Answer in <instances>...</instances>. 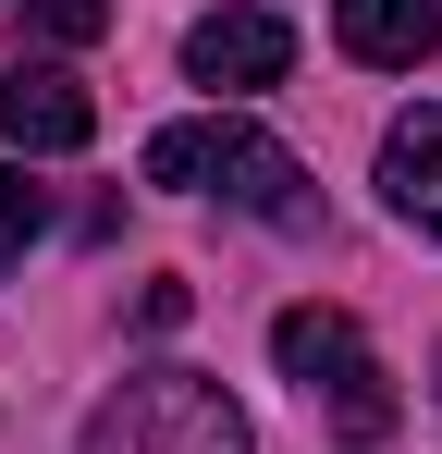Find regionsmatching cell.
Returning <instances> with one entry per match:
<instances>
[{"label": "cell", "mask_w": 442, "mask_h": 454, "mask_svg": "<svg viewBox=\"0 0 442 454\" xmlns=\"http://www.w3.org/2000/svg\"><path fill=\"white\" fill-rule=\"evenodd\" d=\"M185 307H197L185 283H147V295H136V319H147V332H185Z\"/></svg>", "instance_id": "cell-10"}, {"label": "cell", "mask_w": 442, "mask_h": 454, "mask_svg": "<svg viewBox=\"0 0 442 454\" xmlns=\"http://www.w3.org/2000/svg\"><path fill=\"white\" fill-rule=\"evenodd\" d=\"M332 37H344V62H368V74H418L442 50V0H332Z\"/></svg>", "instance_id": "cell-6"}, {"label": "cell", "mask_w": 442, "mask_h": 454, "mask_svg": "<svg viewBox=\"0 0 442 454\" xmlns=\"http://www.w3.org/2000/svg\"><path fill=\"white\" fill-rule=\"evenodd\" d=\"M271 356H283V380H307V393L332 405V430H344V442H381V430L406 418L393 369L368 356V332L344 319V307H283V319H271Z\"/></svg>", "instance_id": "cell-3"}, {"label": "cell", "mask_w": 442, "mask_h": 454, "mask_svg": "<svg viewBox=\"0 0 442 454\" xmlns=\"http://www.w3.org/2000/svg\"><path fill=\"white\" fill-rule=\"evenodd\" d=\"M185 74H197V86H283L295 74V25L258 12V0L197 12V25H185Z\"/></svg>", "instance_id": "cell-4"}, {"label": "cell", "mask_w": 442, "mask_h": 454, "mask_svg": "<svg viewBox=\"0 0 442 454\" xmlns=\"http://www.w3.org/2000/svg\"><path fill=\"white\" fill-rule=\"evenodd\" d=\"M74 454H258V430H246V405L209 369H136L123 393L86 405Z\"/></svg>", "instance_id": "cell-2"}, {"label": "cell", "mask_w": 442, "mask_h": 454, "mask_svg": "<svg viewBox=\"0 0 442 454\" xmlns=\"http://www.w3.org/2000/svg\"><path fill=\"white\" fill-rule=\"evenodd\" d=\"M99 136V98L62 74V62H12L0 74V148H25V160H62Z\"/></svg>", "instance_id": "cell-5"}, {"label": "cell", "mask_w": 442, "mask_h": 454, "mask_svg": "<svg viewBox=\"0 0 442 454\" xmlns=\"http://www.w3.org/2000/svg\"><path fill=\"white\" fill-rule=\"evenodd\" d=\"M37 222H50V197H37V184H25V172L0 160V270H12V258L37 246Z\"/></svg>", "instance_id": "cell-8"}, {"label": "cell", "mask_w": 442, "mask_h": 454, "mask_svg": "<svg viewBox=\"0 0 442 454\" xmlns=\"http://www.w3.org/2000/svg\"><path fill=\"white\" fill-rule=\"evenodd\" d=\"M25 25L50 50H86V37H111V0H25Z\"/></svg>", "instance_id": "cell-9"}, {"label": "cell", "mask_w": 442, "mask_h": 454, "mask_svg": "<svg viewBox=\"0 0 442 454\" xmlns=\"http://www.w3.org/2000/svg\"><path fill=\"white\" fill-rule=\"evenodd\" d=\"M381 197H393V222H418L442 246V98H418V111L381 136Z\"/></svg>", "instance_id": "cell-7"}, {"label": "cell", "mask_w": 442, "mask_h": 454, "mask_svg": "<svg viewBox=\"0 0 442 454\" xmlns=\"http://www.w3.org/2000/svg\"><path fill=\"white\" fill-rule=\"evenodd\" d=\"M147 184H172V197H221V209H258L271 233H307V222H320L295 148L258 136L246 111H185V123H160V136H147Z\"/></svg>", "instance_id": "cell-1"}]
</instances>
